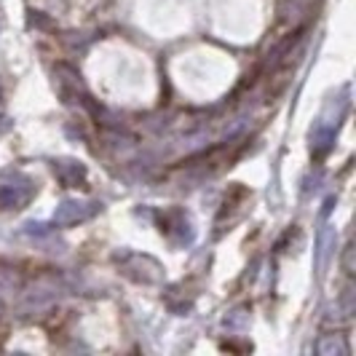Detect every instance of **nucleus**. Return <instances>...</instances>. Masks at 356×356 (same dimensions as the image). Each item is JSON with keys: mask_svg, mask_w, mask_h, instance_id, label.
Instances as JSON below:
<instances>
[{"mask_svg": "<svg viewBox=\"0 0 356 356\" xmlns=\"http://www.w3.org/2000/svg\"><path fill=\"white\" fill-rule=\"evenodd\" d=\"M311 140H314V153H316V156H324V153L332 147V143H335V129L327 124H319L314 129Z\"/></svg>", "mask_w": 356, "mask_h": 356, "instance_id": "nucleus-9", "label": "nucleus"}, {"mask_svg": "<svg viewBox=\"0 0 356 356\" xmlns=\"http://www.w3.org/2000/svg\"><path fill=\"white\" fill-rule=\"evenodd\" d=\"M343 270L348 276H354V244H348L346 252H343Z\"/></svg>", "mask_w": 356, "mask_h": 356, "instance_id": "nucleus-13", "label": "nucleus"}, {"mask_svg": "<svg viewBox=\"0 0 356 356\" xmlns=\"http://www.w3.org/2000/svg\"><path fill=\"white\" fill-rule=\"evenodd\" d=\"M300 38H303V30H298V33H292V35H286L284 40H282V43H279V46L273 49V51L268 54V65H270V67H276V65H282V62H284V59H286V54H289V51H292V49H295V46H298V43H300Z\"/></svg>", "mask_w": 356, "mask_h": 356, "instance_id": "nucleus-7", "label": "nucleus"}, {"mask_svg": "<svg viewBox=\"0 0 356 356\" xmlns=\"http://www.w3.org/2000/svg\"><path fill=\"white\" fill-rule=\"evenodd\" d=\"M22 289V273L19 268L8 266V263H0V292L8 295V292H19Z\"/></svg>", "mask_w": 356, "mask_h": 356, "instance_id": "nucleus-10", "label": "nucleus"}, {"mask_svg": "<svg viewBox=\"0 0 356 356\" xmlns=\"http://www.w3.org/2000/svg\"><path fill=\"white\" fill-rule=\"evenodd\" d=\"M335 244H338V233L332 225H324L319 233V252H316V263H319V270L327 268L330 263V257H332V250H335Z\"/></svg>", "mask_w": 356, "mask_h": 356, "instance_id": "nucleus-6", "label": "nucleus"}, {"mask_svg": "<svg viewBox=\"0 0 356 356\" xmlns=\"http://www.w3.org/2000/svg\"><path fill=\"white\" fill-rule=\"evenodd\" d=\"M102 209L99 201H83V198H67L56 207L54 212V225L56 228H72L81 222H89L91 217H97Z\"/></svg>", "mask_w": 356, "mask_h": 356, "instance_id": "nucleus-3", "label": "nucleus"}, {"mask_svg": "<svg viewBox=\"0 0 356 356\" xmlns=\"http://www.w3.org/2000/svg\"><path fill=\"white\" fill-rule=\"evenodd\" d=\"M0 316H3V300H0Z\"/></svg>", "mask_w": 356, "mask_h": 356, "instance_id": "nucleus-15", "label": "nucleus"}, {"mask_svg": "<svg viewBox=\"0 0 356 356\" xmlns=\"http://www.w3.org/2000/svg\"><path fill=\"white\" fill-rule=\"evenodd\" d=\"M316 354L319 356H346L348 354V346L343 335H324V338L316 343Z\"/></svg>", "mask_w": 356, "mask_h": 356, "instance_id": "nucleus-8", "label": "nucleus"}, {"mask_svg": "<svg viewBox=\"0 0 356 356\" xmlns=\"http://www.w3.org/2000/svg\"><path fill=\"white\" fill-rule=\"evenodd\" d=\"M54 175L65 188H81L86 182V166L75 159L54 161Z\"/></svg>", "mask_w": 356, "mask_h": 356, "instance_id": "nucleus-5", "label": "nucleus"}, {"mask_svg": "<svg viewBox=\"0 0 356 356\" xmlns=\"http://www.w3.org/2000/svg\"><path fill=\"white\" fill-rule=\"evenodd\" d=\"M0 97H3V91H0Z\"/></svg>", "mask_w": 356, "mask_h": 356, "instance_id": "nucleus-16", "label": "nucleus"}, {"mask_svg": "<svg viewBox=\"0 0 356 356\" xmlns=\"http://www.w3.org/2000/svg\"><path fill=\"white\" fill-rule=\"evenodd\" d=\"M54 228L56 225H46V222H27L24 225V233L27 236H33V238H46V236H51Z\"/></svg>", "mask_w": 356, "mask_h": 356, "instance_id": "nucleus-12", "label": "nucleus"}, {"mask_svg": "<svg viewBox=\"0 0 356 356\" xmlns=\"http://www.w3.org/2000/svg\"><path fill=\"white\" fill-rule=\"evenodd\" d=\"M6 126H8V124H6V118H0V131H3V129H6Z\"/></svg>", "mask_w": 356, "mask_h": 356, "instance_id": "nucleus-14", "label": "nucleus"}, {"mask_svg": "<svg viewBox=\"0 0 356 356\" xmlns=\"http://www.w3.org/2000/svg\"><path fill=\"white\" fill-rule=\"evenodd\" d=\"M65 292H67V286H65V279H62L59 273H40L35 282L22 292L19 314H22V316L40 314V311H46L49 305L56 303Z\"/></svg>", "mask_w": 356, "mask_h": 356, "instance_id": "nucleus-1", "label": "nucleus"}, {"mask_svg": "<svg viewBox=\"0 0 356 356\" xmlns=\"http://www.w3.org/2000/svg\"><path fill=\"white\" fill-rule=\"evenodd\" d=\"M115 260H118L121 270L129 279H134V282H143V284H161L163 282V268L153 257H147V254L126 252V254H118Z\"/></svg>", "mask_w": 356, "mask_h": 356, "instance_id": "nucleus-2", "label": "nucleus"}, {"mask_svg": "<svg viewBox=\"0 0 356 356\" xmlns=\"http://www.w3.org/2000/svg\"><path fill=\"white\" fill-rule=\"evenodd\" d=\"M35 193V185L27 177H14L0 185V209H24Z\"/></svg>", "mask_w": 356, "mask_h": 356, "instance_id": "nucleus-4", "label": "nucleus"}, {"mask_svg": "<svg viewBox=\"0 0 356 356\" xmlns=\"http://www.w3.org/2000/svg\"><path fill=\"white\" fill-rule=\"evenodd\" d=\"M247 324H250V316H247V308H236V311H231L228 316H225V327L228 330H247Z\"/></svg>", "mask_w": 356, "mask_h": 356, "instance_id": "nucleus-11", "label": "nucleus"}]
</instances>
